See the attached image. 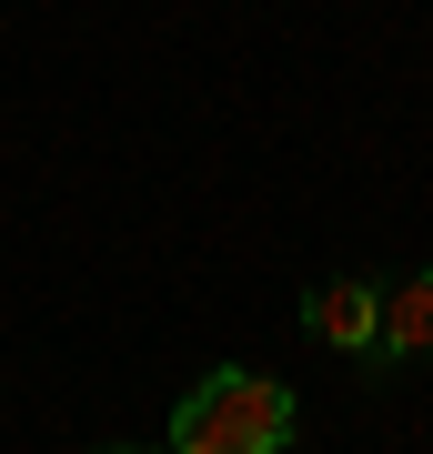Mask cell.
<instances>
[{
	"label": "cell",
	"mask_w": 433,
	"mask_h": 454,
	"mask_svg": "<svg viewBox=\"0 0 433 454\" xmlns=\"http://www.w3.org/2000/svg\"><path fill=\"white\" fill-rule=\"evenodd\" d=\"M292 384H273V373H202L192 394L172 404V434H161V454H282L292 444Z\"/></svg>",
	"instance_id": "1"
},
{
	"label": "cell",
	"mask_w": 433,
	"mask_h": 454,
	"mask_svg": "<svg viewBox=\"0 0 433 454\" xmlns=\"http://www.w3.org/2000/svg\"><path fill=\"white\" fill-rule=\"evenodd\" d=\"M303 324H313V343H333V354H373V324H383V283H363V273L313 283V293H303Z\"/></svg>",
	"instance_id": "2"
},
{
	"label": "cell",
	"mask_w": 433,
	"mask_h": 454,
	"mask_svg": "<svg viewBox=\"0 0 433 454\" xmlns=\"http://www.w3.org/2000/svg\"><path fill=\"white\" fill-rule=\"evenodd\" d=\"M373 364H433V262H423V273H403V283L383 293Z\"/></svg>",
	"instance_id": "3"
}]
</instances>
